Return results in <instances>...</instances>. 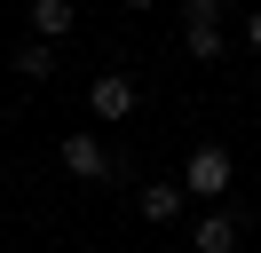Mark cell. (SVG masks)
Segmentation results:
<instances>
[{"mask_svg": "<svg viewBox=\"0 0 261 253\" xmlns=\"http://www.w3.org/2000/svg\"><path fill=\"white\" fill-rule=\"evenodd\" d=\"M119 8H159V0H119Z\"/></svg>", "mask_w": 261, "mask_h": 253, "instance_id": "10", "label": "cell"}, {"mask_svg": "<svg viewBox=\"0 0 261 253\" xmlns=\"http://www.w3.org/2000/svg\"><path fill=\"white\" fill-rule=\"evenodd\" d=\"M24 8H32L40 40H71V32H80V0H24Z\"/></svg>", "mask_w": 261, "mask_h": 253, "instance_id": "6", "label": "cell"}, {"mask_svg": "<svg viewBox=\"0 0 261 253\" xmlns=\"http://www.w3.org/2000/svg\"><path fill=\"white\" fill-rule=\"evenodd\" d=\"M182 47H190L198 63H222V0H182Z\"/></svg>", "mask_w": 261, "mask_h": 253, "instance_id": "4", "label": "cell"}, {"mask_svg": "<svg viewBox=\"0 0 261 253\" xmlns=\"http://www.w3.org/2000/svg\"><path fill=\"white\" fill-rule=\"evenodd\" d=\"M229 182H238V158H229L222 142H198V150L182 158V190H190L198 206H222V198H229Z\"/></svg>", "mask_w": 261, "mask_h": 253, "instance_id": "1", "label": "cell"}, {"mask_svg": "<svg viewBox=\"0 0 261 253\" xmlns=\"http://www.w3.org/2000/svg\"><path fill=\"white\" fill-rule=\"evenodd\" d=\"M135 103H143L135 71H95V87H87V119H95V127H119V119H135Z\"/></svg>", "mask_w": 261, "mask_h": 253, "instance_id": "3", "label": "cell"}, {"mask_svg": "<svg viewBox=\"0 0 261 253\" xmlns=\"http://www.w3.org/2000/svg\"><path fill=\"white\" fill-rule=\"evenodd\" d=\"M56 158H64V174H71V182H111V174H119V158L103 150V135H95V127H71V135L56 142Z\"/></svg>", "mask_w": 261, "mask_h": 253, "instance_id": "2", "label": "cell"}, {"mask_svg": "<svg viewBox=\"0 0 261 253\" xmlns=\"http://www.w3.org/2000/svg\"><path fill=\"white\" fill-rule=\"evenodd\" d=\"M182 206H190V190H182V174H174V182H143V221H174Z\"/></svg>", "mask_w": 261, "mask_h": 253, "instance_id": "7", "label": "cell"}, {"mask_svg": "<svg viewBox=\"0 0 261 253\" xmlns=\"http://www.w3.org/2000/svg\"><path fill=\"white\" fill-rule=\"evenodd\" d=\"M238 245H245V221L229 214V206H206L198 230H190V253H238Z\"/></svg>", "mask_w": 261, "mask_h": 253, "instance_id": "5", "label": "cell"}, {"mask_svg": "<svg viewBox=\"0 0 261 253\" xmlns=\"http://www.w3.org/2000/svg\"><path fill=\"white\" fill-rule=\"evenodd\" d=\"M16 71H24V79H56V40H32V47H16Z\"/></svg>", "mask_w": 261, "mask_h": 253, "instance_id": "8", "label": "cell"}, {"mask_svg": "<svg viewBox=\"0 0 261 253\" xmlns=\"http://www.w3.org/2000/svg\"><path fill=\"white\" fill-rule=\"evenodd\" d=\"M245 47H261V8H253V16H245Z\"/></svg>", "mask_w": 261, "mask_h": 253, "instance_id": "9", "label": "cell"}]
</instances>
